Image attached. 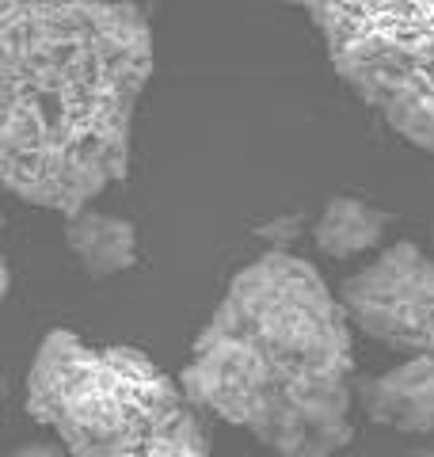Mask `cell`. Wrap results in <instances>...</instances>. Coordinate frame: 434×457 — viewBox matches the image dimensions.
I'll return each instance as SVG.
<instances>
[{
    "label": "cell",
    "instance_id": "1",
    "mask_svg": "<svg viewBox=\"0 0 434 457\" xmlns=\"http://www.w3.org/2000/svg\"><path fill=\"white\" fill-rule=\"evenodd\" d=\"M153 77L138 4L8 0L0 8V176L31 206L72 213L126 179Z\"/></svg>",
    "mask_w": 434,
    "mask_h": 457
},
{
    "label": "cell",
    "instance_id": "2",
    "mask_svg": "<svg viewBox=\"0 0 434 457\" xmlns=\"http://www.w3.org/2000/svg\"><path fill=\"white\" fill-rule=\"evenodd\" d=\"M179 381L274 457H336L355 435L351 317L309 260L274 248L233 275Z\"/></svg>",
    "mask_w": 434,
    "mask_h": 457
},
{
    "label": "cell",
    "instance_id": "3",
    "mask_svg": "<svg viewBox=\"0 0 434 457\" xmlns=\"http://www.w3.org/2000/svg\"><path fill=\"white\" fill-rule=\"evenodd\" d=\"M27 411L65 457H210L183 381L138 347H96L54 328L27 370Z\"/></svg>",
    "mask_w": 434,
    "mask_h": 457
},
{
    "label": "cell",
    "instance_id": "4",
    "mask_svg": "<svg viewBox=\"0 0 434 457\" xmlns=\"http://www.w3.org/2000/svg\"><path fill=\"white\" fill-rule=\"evenodd\" d=\"M328 62L362 104L434 153V4H309Z\"/></svg>",
    "mask_w": 434,
    "mask_h": 457
},
{
    "label": "cell",
    "instance_id": "5",
    "mask_svg": "<svg viewBox=\"0 0 434 457\" xmlns=\"http://www.w3.org/2000/svg\"><path fill=\"white\" fill-rule=\"evenodd\" d=\"M339 302L370 339L408 359H434V255L412 240L355 270L339 286Z\"/></svg>",
    "mask_w": 434,
    "mask_h": 457
},
{
    "label": "cell",
    "instance_id": "6",
    "mask_svg": "<svg viewBox=\"0 0 434 457\" xmlns=\"http://www.w3.org/2000/svg\"><path fill=\"white\" fill-rule=\"evenodd\" d=\"M362 411L404 435L434 431V359H404L378 378L358 381Z\"/></svg>",
    "mask_w": 434,
    "mask_h": 457
},
{
    "label": "cell",
    "instance_id": "7",
    "mask_svg": "<svg viewBox=\"0 0 434 457\" xmlns=\"http://www.w3.org/2000/svg\"><path fill=\"white\" fill-rule=\"evenodd\" d=\"M65 245L88 278L122 275L138 260V228L134 221L107 210H80L65 218Z\"/></svg>",
    "mask_w": 434,
    "mask_h": 457
},
{
    "label": "cell",
    "instance_id": "8",
    "mask_svg": "<svg viewBox=\"0 0 434 457\" xmlns=\"http://www.w3.org/2000/svg\"><path fill=\"white\" fill-rule=\"evenodd\" d=\"M385 228H388L385 210L362 203V198L339 195L321 210V218L313 225V240L331 260H355V255L378 248Z\"/></svg>",
    "mask_w": 434,
    "mask_h": 457
},
{
    "label": "cell",
    "instance_id": "9",
    "mask_svg": "<svg viewBox=\"0 0 434 457\" xmlns=\"http://www.w3.org/2000/svg\"><path fill=\"white\" fill-rule=\"evenodd\" d=\"M12 457H65V453L57 442H27V446H20Z\"/></svg>",
    "mask_w": 434,
    "mask_h": 457
}]
</instances>
